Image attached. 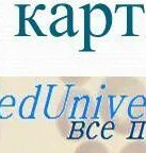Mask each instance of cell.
I'll use <instances>...</instances> for the list:
<instances>
[{
	"mask_svg": "<svg viewBox=\"0 0 146 153\" xmlns=\"http://www.w3.org/2000/svg\"><path fill=\"white\" fill-rule=\"evenodd\" d=\"M91 101L89 96H77L66 103L62 111L63 134L68 139H79L83 136L86 120L89 119Z\"/></svg>",
	"mask_w": 146,
	"mask_h": 153,
	"instance_id": "cell-1",
	"label": "cell"
},
{
	"mask_svg": "<svg viewBox=\"0 0 146 153\" xmlns=\"http://www.w3.org/2000/svg\"><path fill=\"white\" fill-rule=\"evenodd\" d=\"M105 13V10L95 9L88 16L86 28L93 36H103L108 32L111 25V18Z\"/></svg>",
	"mask_w": 146,
	"mask_h": 153,
	"instance_id": "cell-2",
	"label": "cell"
},
{
	"mask_svg": "<svg viewBox=\"0 0 146 153\" xmlns=\"http://www.w3.org/2000/svg\"><path fill=\"white\" fill-rule=\"evenodd\" d=\"M74 153H110V150L101 141L89 139L80 143Z\"/></svg>",
	"mask_w": 146,
	"mask_h": 153,
	"instance_id": "cell-3",
	"label": "cell"
},
{
	"mask_svg": "<svg viewBox=\"0 0 146 153\" xmlns=\"http://www.w3.org/2000/svg\"><path fill=\"white\" fill-rule=\"evenodd\" d=\"M36 106V97L28 96L22 100V104L19 106V116L24 119H30L34 117Z\"/></svg>",
	"mask_w": 146,
	"mask_h": 153,
	"instance_id": "cell-4",
	"label": "cell"
},
{
	"mask_svg": "<svg viewBox=\"0 0 146 153\" xmlns=\"http://www.w3.org/2000/svg\"><path fill=\"white\" fill-rule=\"evenodd\" d=\"M120 153H146V141L134 140L125 145Z\"/></svg>",
	"mask_w": 146,
	"mask_h": 153,
	"instance_id": "cell-5",
	"label": "cell"
}]
</instances>
